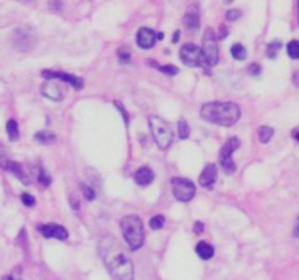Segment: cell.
<instances>
[{"label": "cell", "mask_w": 299, "mask_h": 280, "mask_svg": "<svg viewBox=\"0 0 299 280\" xmlns=\"http://www.w3.org/2000/svg\"><path fill=\"white\" fill-rule=\"evenodd\" d=\"M21 200H22V203H24L26 207H32V206H35V199H34L31 194H28V193H24V194L21 196Z\"/></svg>", "instance_id": "obj_31"}, {"label": "cell", "mask_w": 299, "mask_h": 280, "mask_svg": "<svg viewBox=\"0 0 299 280\" xmlns=\"http://www.w3.org/2000/svg\"><path fill=\"white\" fill-rule=\"evenodd\" d=\"M149 126H150V131H152V136H153L158 148L162 151H167L174 140L171 126L158 115L149 117Z\"/></svg>", "instance_id": "obj_4"}, {"label": "cell", "mask_w": 299, "mask_h": 280, "mask_svg": "<svg viewBox=\"0 0 299 280\" xmlns=\"http://www.w3.org/2000/svg\"><path fill=\"white\" fill-rule=\"evenodd\" d=\"M203 230H204V225H203V222H196V225H194V232H196L197 235H200V233H203Z\"/></svg>", "instance_id": "obj_35"}, {"label": "cell", "mask_w": 299, "mask_h": 280, "mask_svg": "<svg viewBox=\"0 0 299 280\" xmlns=\"http://www.w3.org/2000/svg\"><path fill=\"white\" fill-rule=\"evenodd\" d=\"M136 41H137V46L143 50L152 49L156 43V34L149 28H140L137 32Z\"/></svg>", "instance_id": "obj_13"}, {"label": "cell", "mask_w": 299, "mask_h": 280, "mask_svg": "<svg viewBox=\"0 0 299 280\" xmlns=\"http://www.w3.org/2000/svg\"><path fill=\"white\" fill-rule=\"evenodd\" d=\"M248 73H249L251 76H258V75L261 73V66L257 64V63L249 64V66H248Z\"/></svg>", "instance_id": "obj_33"}, {"label": "cell", "mask_w": 299, "mask_h": 280, "mask_svg": "<svg viewBox=\"0 0 299 280\" xmlns=\"http://www.w3.org/2000/svg\"><path fill=\"white\" fill-rule=\"evenodd\" d=\"M178 136L181 140H185L190 136V126L185 120L178 121Z\"/></svg>", "instance_id": "obj_23"}, {"label": "cell", "mask_w": 299, "mask_h": 280, "mask_svg": "<svg viewBox=\"0 0 299 280\" xmlns=\"http://www.w3.org/2000/svg\"><path fill=\"white\" fill-rule=\"evenodd\" d=\"M149 225H150V228H152V229L158 230V229L164 228V225H165V218H164V216H161V215H156V216H153V218L150 219Z\"/></svg>", "instance_id": "obj_28"}, {"label": "cell", "mask_w": 299, "mask_h": 280, "mask_svg": "<svg viewBox=\"0 0 299 280\" xmlns=\"http://www.w3.org/2000/svg\"><path fill=\"white\" fill-rule=\"evenodd\" d=\"M35 140L41 145H53L56 142V134L50 130H41L35 134Z\"/></svg>", "instance_id": "obj_19"}, {"label": "cell", "mask_w": 299, "mask_h": 280, "mask_svg": "<svg viewBox=\"0 0 299 280\" xmlns=\"http://www.w3.org/2000/svg\"><path fill=\"white\" fill-rule=\"evenodd\" d=\"M280 47H282V43H280V41H274V43L269 44V47H267V56L270 57V58H276L277 51L280 50Z\"/></svg>", "instance_id": "obj_27"}, {"label": "cell", "mask_w": 299, "mask_h": 280, "mask_svg": "<svg viewBox=\"0 0 299 280\" xmlns=\"http://www.w3.org/2000/svg\"><path fill=\"white\" fill-rule=\"evenodd\" d=\"M239 145H241V143H239L238 137H231V139L224 145V148L221 149V153H219L221 165H222V168H224V171H225L228 175H231V174H234V172L237 171V167H235V164H234V161H232V155H234V152L238 149Z\"/></svg>", "instance_id": "obj_7"}, {"label": "cell", "mask_w": 299, "mask_h": 280, "mask_svg": "<svg viewBox=\"0 0 299 280\" xmlns=\"http://www.w3.org/2000/svg\"><path fill=\"white\" fill-rule=\"evenodd\" d=\"M294 83H295L297 86H299V73H295V75H294Z\"/></svg>", "instance_id": "obj_39"}, {"label": "cell", "mask_w": 299, "mask_h": 280, "mask_svg": "<svg viewBox=\"0 0 299 280\" xmlns=\"http://www.w3.org/2000/svg\"><path fill=\"white\" fill-rule=\"evenodd\" d=\"M41 92H43L44 97H47V98H50V100H53V101H61V100L64 98L63 89L60 88L59 85H56L54 82H51V80H47V82L43 85Z\"/></svg>", "instance_id": "obj_15"}, {"label": "cell", "mask_w": 299, "mask_h": 280, "mask_svg": "<svg viewBox=\"0 0 299 280\" xmlns=\"http://www.w3.org/2000/svg\"><path fill=\"white\" fill-rule=\"evenodd\" d=\"M121 232L123 236L131 251L139 250L143 245L145 241V229H143V222L139 216L136 215H128L121 219Z\"/></svg>", "instance_id": "obj_3"}, {"label": "cell", "mask_w": 299, "mask_h": 280, "mask_svg": "<svg viewBox=\"0 0 299 280\" xmlns=\"http://www.w3.org/2000/svg\"><path fill=\"white\" fill-rule=\"evenodd\" d=\"M153 178H155L153 171L150 168H148V167H142V168L137 169L134 172V181L139 185H148V184H150L153 181Z\"/></svg>", "instance_id": "obj_17"}, {"label": "cell", "mask_w": 299, "mask_h": 280, "mask_svg": "<svg viewBox=\"0 0 299 280\" xmlns=\"http://www.w3.org/2000/svg\"><path fill=\"white\" fill-rule=\"evenodd\" d=\"M226 35H228V29H226V28H225L224 25H221V28H219V32H218V37L224 40V38H226Z\"/></svg>", "instance_id": "obj_36"}, {"label": "cell", "mask_w": 299, "mask_h": 280, "mask_svg": "<svg viewBox=\"0 0 299 280\" xmlns=\"http://www.w3.org/2000/svg\"><path fill=\"white\" fill-rule=\"evenodd\" d=\"M156 40H164V34H162V32L156 34Z\"/></svg>", "instance_id": "obj_40"}, {"label": "cell", "mask_w": 299, "mask_h": 280, "mask_svg": "<svg viewBox=\"0 0 299 280\" xmlns=\"http://www.w3.org/2000/svg\"><path fill=\"white\" fill-rule=\"evenodd\" d=\"M298 9H299V1H298Z\"/></svg>", "instance_id": "obj_43"}, {"label": "cell", "mask_w": 299, "mask_h": 280, "mask_svg": "<svg viewBox=\"0 0 299 280\" xmlns=\"http://www.w3.org/2000/svg\"><path fill=\"white\" fill-rule=\"evenodd\" d=\"M38 181H40V184L44 185V187H47V185L51 184V178H50V175L44 171V168H41V167L38 169Z\"/></svg>", "instance_id": "obj_29"}, {"label": "cell", "mask_w": 299, "mask_h": 280, "mask_svg": "<svg viewBox=\"0 0 299 280\" xmlns=\"http://www.w3.org/2000/svg\"><path fill=\"white\" fill-rule=\"evenodd\" d=\"M273 134H274V130L269 126H261L258 128V139L261 143H267L273 137Z\"/></svg>", "instance_id": "obj_21"}, {"label": "cell", "mask_w": 299, "mask_h": 280, "mask_svg": "<svg viewBox=\"0 0 299 280\" xmlns=\"http://www.w3.org/2000/svg\"><path fill=\"white\" fill-rule=\"evenodd\" d=\"M179 57L182 60V63L188 67H199V66H204L203 64V58H201V51L197 46L194 44H185L184 47H181L179 50Z\"/></svg>", "instance_id": "obj_10"}, {"label": "cell", "mask_w": 299, "mask_h": 280, "mask_svg": "<svg viewBox=\"0 0 299 280\" xmlns=\"http://www.w3.org/2000/svg\"><path fill=\"white\" fill-rule=\"evenodd\" d=\"M218 177V167L216 164H209L199 177V184L204 188H212Z\"/></svg>", "instance_id": "obj_14"}, {"label": "cell", "mask_w": 299, "mask_h": 280, "mask_svg": "<svg viewBox=\"0 0 299 280\" xmlns=\"http://www.w3.org/2000/svg\"><path fill=\"white\" fill-rule=\"evenodd\" d=\"M241 15H242V12H241L239 9H232V10H228V13H226V19L231 21V22H234V21H237V19L241 18Z\"/></svg>", "instance_id": "obj_32"}, {"label": "cell", "mask_w": 299, "mask_h": 280, "mask_svg": "<svg viewBox=\"0 0 299 280\" xmlns=\"http://www.w3.org/2000/svg\"><path fill=\"white\" fill-rule=\"evenodd\" d=\"M119 58L120 61H123V63H128L130 58H131L130 50H128L127 47H121V49H119Z\"/></svg>", "instance_id": "obj_30"}, {"label": "cell", "mask_w": 299, "mask_h": 280, "mask_svg": "<svg viewBox=\"0 0 299 280\" xmlns=\"http://www.w3.org/2000/svg\"><path fill=\"white\" fill-rule=\"evenodd\" d=\"M292 136H294L295 140H298L299 142V128H295V130L292 131Z\"/></svg>", "instance_id": "obj_38"}, {"label": "cell", "mask_w": 299, "mask_h": 280, "mask_svg": "<svg viewBox=\"0 0 299 280\" xmlns=\"http://www.w3.org/2000/svg\"><path fill=\"white\" fill-rule=\"evenodd\" d=\"M294 236L299 238V216L297 219V224H295V228H294Z\"/></svg>", "instance_id": "obj_37"}, {"label": "cell", "mask_w": 299, "mask_h": 280, "mask_svg": "<svg viewBox=\"0 0 299 280\" xmlns=\"http://www.w3.org/2000/svg\"><path fill=\"white\" fill-rule=\"evenodd\" d=\"M200 115L207 123L231 127L239 120L241 110L234 102H207L201 107Z\"/></svg>", "instance_id": "obj_2"}, {"label": "cell", "mask_w": 299, "mask_h": 280, "mask_svg": "<svg viewBox=\"0 0 299 280\" xmlns=\"http://www.w3.org/2000/svg\"><path fill=\"white\" fill-rule=\"evenodd\" d=\"M150 64L155 66L159 72H162V73H165V75H170V76H174V75L178 73V69H177L175 66H171V64H170V66H158V64L153 63V61H152Z\"/></svg>", "instance_id": "obj_25"}, {"label": "cell", "mask_w": 299, "mask_h": 280, "mask_svg": "<svg viewBox=\"0 0 299 280\" xmlns=\"http://www.w3.org/2000/svg\"><path fill=\"white\" fill-rule=\"evenodd\" d=\"M79 187H80V191L83 193V196H85V199H86L88 202L95 200V190H94L92 187H89V185H86V184H83V182H82Z\"/></svg>", "instance_id": "obj_26"}, {"label": "cell", "mask_w": 299, "mask_h": 280, "mask_svg": "<svg viewBox=\"0 0 299 280\" xmlns=\"http://www.w3.org/2000/svg\"><path fill=\"white\" fill-rule=\"evenodd\" d=\"M196 253L201 260H210L213 257V254H215V248L210 244H207L204 241H200L196 245Z\"/></svg>", "instance_id": "obj_18"}, {"label": "cell", "mask_w": 299, "mask_h": 280, "mask_svg": "<svg viewBox=\"0 0 299 280\" xmlns=\"http://www.w3.org/2000/svg\"><path fill=\"white\" fill-rule=\"evenodd\" d=\"M288 54L294 60H299V41L294 40L288 44Z\"/></svg>", "instance_id": "obj_24"}, {"label": "cell", "mask_w": 299, "mask_h": 280, "mask_svg": "<svg viewBox=\"0 0 299 280\" xmlns=\"http://www.w3.org/2000/svg\"><path fill=\"white\" fill-rule=\"evenodd\" d=\"M6 131L7 136L12 142H16L19 139V128H18V123L15 120H9L6 124Z\"/></svg>", "instance_id": "obj_20"}, {"label": "cell", "mask_w": 299, "mask_h": 280, "mask_svg": "<svg viewBox=\"0 0 299 280\" xmlns=\"http://www.w3.org/2000/svg\"><path fill=\"white\" fill-rule=\"evenodd\" d=\"M171 185H173V193L175 196V199L179 202H190L194 194H196V187L193 184V181H190L188 178H179L175 177L171 179Z\"/></svg>", "instance_id": "obj_8"}, {"label": "cell", "mask_w": 299, "mask_h": 280, "mask_svg": "<svg viewBox=\"0 0 299 280\" xmlns=\"http://www.w3.org/2000/svg\"><path fill=\"white\" fill-rule=\"evenodd\" d=\"M0 168L12 172V174H13L16 178H19L25 185L29 184V178H28V175L25 174V171L22 168V165H21L19 162L12 161V159L9 158L7 149H6L3 145H0Z\"/></svg>", "instance_id": "obj_9"}, {"label": "cell", "mask_w": 299, "mask_h": 280, "mask_svg": "<svg viewBox=\"0 0 299 280\" xmlns=\"http://www.w3.org/2000/svg\"><path fill=\"white\" fill-rule=\"evenodd\" d=\"M4 280H13V279H10V278H9V279H4Z\"/></svg>", "instance_id": "obj_42"}, {"label": "cell", "mask_w": 299, "mask_h": 280, "mask_svg": "<svg viewBox=\"0 0 299 280\" xmlns=\"http://www.w3.org/2000/svg\"><path fill=\"white\" fill-rule=\"evenodd\" d=\"M178 38H179V31H177V32H175V37H174V43H177Z\"/></svg>", "instance_id": "obj_41"}, {"label": "cell", "mask_w": 299, "mask_h": 280, "mask_svg": "<svg viewBox=\"0 0 299 280\" xmlns=\"http://www.w3.org/2000/svg\"><path fill=\"white\" fill-rule=\"evenodd\" d=\"M203 64L206 67H213L219 61V47H218V38L212 28H207L203 35V47L200 49Z\"/></svg>", "instance_id": "obj_5"}, {"label": "cell", "mask_w": 299, "mask_h": 280, "mask_svg": "<svg viewBox=\"0 0 299 280\" xmlns=\"http://www.w3.org/2000/svg\"><path fill=\"white\" fill-rule=\"evenodd\" d=\"M43 77H46L47 80H51V79H59L63 80L64 83H69L72 85L76 91L82 89L83 88V80L75 75H69V73H63V72H53V70H44L43 73Z\"/></svg>", "instance_id": "obj_11"}, {"label": "cell", "mask_w": 299, "mask_h": 280, "mask_svg": "<svg viewBox=\"0 0 299 280\" xmlns=\"http://www.w3.org/2000/svg\"><path fill=\"white\" fill-rule=\"evenodd\" d=\"M12 43L13 47L22 51H26L29 49H34V46L37 44V35L35 31L29 26V25H22L19 28H16L12 34Z\"/></svg>", "instance_id": "obj_6"}, {"label": "cell", "mask_w": 299, "mask_h": 280, "mask_svg": "<svg viewBox=\"0 0 299 280\" xmlns=\"http://www.w3.org/2000/svg\"><path fill=\"white\" fill-rule=\"evenodd\" d=\"M231 54L235 60H245L247 58V50L242 44H234L231 47Z\"/></svg>", "instance_id": "obj_22"}, {"label": "cell", "mask_w": 299, "mask_h": 280, "mask_svg": "<svg viewBox=\"0 0 299 280\" xmlns=\"http://www.w3.org/2000/svg\"><path fill=\"white\" fill-rule=\"evenodd\" d=\"M37 229L40 230V233L46 238H56L60 241H64L67 239L69 233L66 230V228L60 226L56 224H47V225H38Z\"/></svg>", "instance_id": "obj_12"}, {"label": "cell", "mask_w": 299, "mask_h": 280, "mask_svg": "<svg viewBox=\"0 0 299 280\" xmlns=\"http://www.w3.org/2000/svg\"><path fill=\"white\" fill-rule=\"evenodd\" d=\"M182 22H184L185 28H188V29H197L200 26V18H199V12H197L196 4H191L187 9V13L184 15Z\"/></svg>", "instance_id": "obj_16"}, {"label": "cell", "mask_w": 299, "mask_h": 280, "mask_svg": "<svg viewBox=\"0 0 299 280\" xmlns=\"http://www.w3.org/2000/svg\"><path fill=\"white\" fill-rule=\"evenodd\" d=\"M100 254L114 280H133V263L117 238L105 235L100 242Z\"/></svg>", "instance_id": "obj_1"}, {"label": "cell", "mask_w": 299, "mask_h": 280, "mask_svg": "<svg viewBox=\"0 0 299 280\" xmlns=\"http://www.w3.org/2000/svg\"><path fill=\"white\" fill-rule=\"evenodd\" d=\"M70 206H72V209H73L75 212H77V210H79V207H80V203L76 200V197H73V196H72V197H70Z\"/></svg>", "instance_id": "obj_34"}]
</instances>
